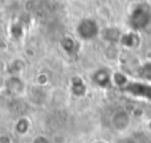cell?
Wrapping results in <instances>:
<instances>
[{"label":"cell","instance_id":"1","mask_svg":"<svg viewBox=\"0 0 151 143\" xmlns=\"http://www.w3.org/2000/svg\"><path fill=\"white\" fill-rule=\"evenodd\" d=\"M101 27L98 21L91 17H83L76 25V36L80 41H91L99 37Z\"/></svg>","mask_w":151,"mask_h":143},{"label":"cell","instance_id":"2","mask_svg":"<svg viewBox=\"0 0 151 143\" xmlns=\"http://www.w3.org/2000/svg\"><path fill=\"white\" fill-rule=\"evenodd\" d=\"M131 121H133L131 113H129L125 109H118L110 117V126H111V129L114 131L123 134L130 129Z\"/></svg>","mask_w":151,"mask_h":143},{"label":"cell","instance_id":"3","mask_svg":"<svg viewBox=\"0 0 151 143\" xmlns=\"http://www.w3.org/2000/svg\"><path fill=\"white\" fill-rule=\"evenodd\" d=\"M4 88L8 93L16 97L27 94V83L21 75H7L4 80Z\"/></svg>","mask_w":151,"mask_h":143},{"label":"cell","instance_id":"4","mask_svg":"<svg viewBox=\"0 0 151 143\" xmlns=\"http://www.w3.org/2000/svg\"><path fill=\"white\" fill-rule=\"evenodd\" d=\"M111 73L109 68H98L90 74V80L96 86L106 89L111 86Z\"/></svg>","mask_w":151,"mask_h":143},{"label":"cell","instance_id":"5","mask_svg":"<svg viewBox=\"0 0 151 143\" xmlns=\"http://www.w3.org/2000/svg\"><path fill=\"white\" fill-rule=\"evenodd\" d=\"M60 47L66 56L74 57L80 52V40H77L73 36H64L60 41Z\"/></svg>","mask_w":151,"mask_h":143},{"label":"cell","instance_id":"6","mask_svg":"<svg viewBox=\"0 0 151 143\" xmlns=\"http://www.w3.org/2000/svg\"><path fill=\"white\" fill-rule=\"evenodd\" d=\"M141 42V34L137 31H129L126 33H122L119 40V44L126 49H135L139 47Z\"/></svg>","mask_w":151,"mask_h":143},{"label":"cell","instance_id":"7","mask_svg":"<svg viewBox=\"0 0 151 143\" xmlns=\"http://www.w3.org/2000/svg\"><path fill=\"white\" fill-rule=\"evenodd\" d=\"M121 36H122V32L115 27H106L101 29V33H99V37L106 44H119Z\"/></svg>","mask_w":151,"mask_h":143},{"label":"cell","instance_id":"8","mask_svg":"<svg viewBox=\"0 0 151 143\" xmlns=\"http://www.w3.org/2000/svg\"><path fill=\"white\" fill-rule=\"evenodd\" d=\"M32 130V121L25 115H21L16 119L15 125H13V131L16 135L19 137H25L31 133Z\"/></svg>","mask_w":151,"mask_h":143},{"label":"cell","instance_id":"9","mask_svg":"<svg viewBox=\"0 0 151 143\" xmlns=\"http://www.w3.org/2000/svg\"><path fill=\"white\" fill-rule=\"evenodd\" d=\"M86 83L80 75H73L70 78V93L76 98H81L86 94Z\"/></svg>","mask_w":151,"mask_h":143},{"label":"cell","instance_id":"10","mask_svg":"<svg viewBox=\"0 0 151 143\" xmlns=\"http://www.w3.org/2000/svg\"><path fill=\"white\" fill-rule=\"evenodd\" d=\"M131 80L125 72L122 70H115L111 73V85L119 89H126L130 86Z\"/></svg>","mask_w":151,"mask_h":143},{"label":"cell","instance_id":"11","mask_svg":"<svg viewBox=\"0 0 151 143\" xmlns=\"http://www.w3.org/2000/svg\"><path fill=\"white\" fill-rule=\"evenodd\" d=\"M8 33H9V36L12 37L13 40H16V41L21 40L24 37V34H25L24 24L21 23V21H19V20L9 23V25H8Z\"/></svg>","mask_w":151,"mask_h":143},{"label":"cell","instance_id":"12","mask_svg":"<svg viewBox=\"0 0 151 143\" xmlns=\"http://www.w3.org/2000/svg\"><path fill=\"white\" fill-rule=\"evenodd\" d=\"M24 69H25V63H24L21 58H13V60L5 66V70H7L8 75H21Z\"/></svg>","mask_w":151,"mask_h":143},{"label":"cell","instance_id":"13","mask_svg":"<svg viewBox=\"0 0 151 143\" xmlns=\"http://www.w3.org/2000/svg\"><path fill=\"white\" fill-rule=\"evenodd\" d=\"M45 99H47V94L44 91V88H41V86L36 85V88L32 89V91H29V101L33 103L41 105L45 102Z\"/></svg>","mask_w":151,"mask_h":143},{"label":"cell","instance_id":"14","mask_svg":"<svg viewBox=\"0 0 151 143\" xmlns=\"http://www.w3.org/2000/svg\"><path fill=\"white\" fill-rule=\"evenodd\" d=\"M115 143H149V142H147V138L145 135H131L118 139Z\"/></svg>","mask_w":151,"mask_h":143},{"label":"cell","instance_id":"15","mask_svg":"<svg viewBox=\"0 0 151 143\" xmlns=\"http://www.w3.org/2000/svg\"><path fill=\"white\" fill-rule=\"evenodd\" d=\"M50 78H49V74L45 72H40L37 73L36 78H35V82H36L37 86H41V88H45V86L49 83Z\"/></svg>","mask_w":151,"mask_h":143},{"label":"cell","instance_id":"16","mask_svg":"<svg viewBox=\"0 0 151 143\" xmlns=\"http://www.w3.org/2000/svg\"><path fill=\"white\" fill-rule=\"evenodd\" d=\"M31 143H52V141L47 135H44V134H39V135L33 137Z\"/></svg>","mask_w":151,"mask_h":143},{"label":"cell","instance_id":"17","mask_svg":"<svg viewBox=\"0 0 151 143\" xmlns=\"http://www.w3.org/2000/svg\"><path fill=\"white\" fill-rule=\"evenodd\" d=\"M0 143H13V138L11 134L3 133L0 134Z\"/></svg>","mask_w":151,"mask_h":143},{"label":"cell","instance_id":"18","mask_svg":"<svg viewBox=\"0 0 151 143\" xmlns=\"http://www.w3.org/2000/svg\"><path fill=\"white\" fill-rule=\"evenodd\" d=\"M145 126H146V130L149 131V133H151V118H149V119L146 121V123H145Z\"/></svg>","mask_w":151,"mask_h":143},{"label":"cell","instance_id":"19","mask_svg":"<svg viewBox=\"0 0 151 143\" xmlns=\"http://www.w3.org/2000/svg\"><path fill=\"white\" fill-rule=\"evenodd\" d=\"M91 143H109V142L105 141V139H96V141L91 142Z\"/></svg>","mask_w":151,"mask_h":143},{"label":"cell","instance_id":"20","mask_svg":"<svg viewBox=\"0 0 151 143\" xmlns=\"http://www.w3.org/2000/svg\"><path fill=\"white\" fill-rule=\"evenodd\" d=\"M146 4L147 5H149V7L151 8V0H146Z\"/></svg>","mask_w":151,"mask_h":143}]
</instances>
